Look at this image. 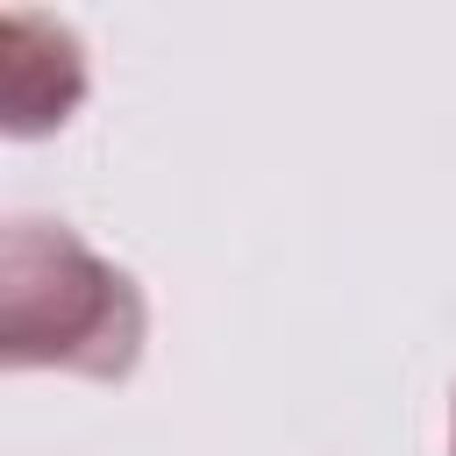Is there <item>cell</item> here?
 I'll list each match as a JSON object with an SVG mask.
<instances>
[{
	"mask_svg": "<svg viewBox=\"0 0 456 456\" xmlns=\"http://www.w3.org/2000/svg\"><path fill=\"white\" fill-rule=\"evenodd\" d=\"M449 456H456V399H449Z\"/></svg>",
	"mask_w": 456,
	"mask_h": 456,
	"instance_id": "obj_3",
	"label": "cell"
},
{
	"mask_svg": "<svg viewBox=\"0 0 456 456\" xmlns=\"http://www.w3.org/2000/svg\"><path fill=\"white\" fill-rule=\"evenodd\" d=\"M150 306L142 285L86 249L64 221H7L0 235V363L7 370H71L121 385L142 363Z\"/></svg>",
	"mask_w": 456,
	"mask_h": 456,
	"instance_id": "obj_1",
	"label": "cell"
},
{
	"mask_svg": "<svg viewBox=\"0 0 456 456\" xmlns=\"http://www.w3.org/2000/svg\"><path fill=\"white\" fill-rule=\"evenodd\" d=\"M7 135H50L86 100V57L64 21L7 14Z\"/></svg>",
	"mask_w": 456,
	"mask_h": 456,
	"instance_id": "obj_2",
	"label": "cell"
}]
</instances>
